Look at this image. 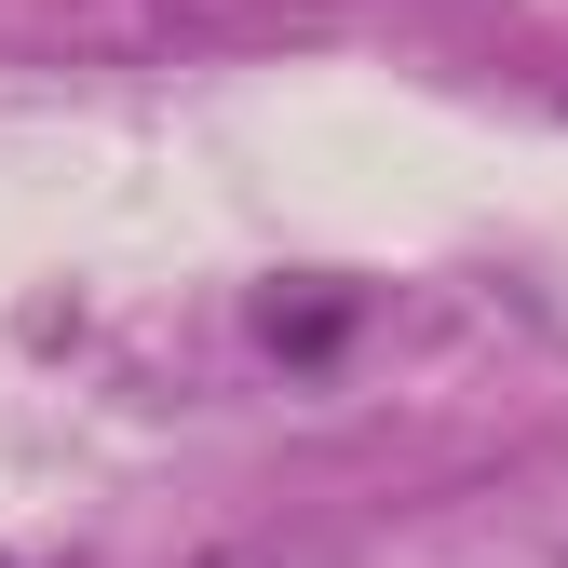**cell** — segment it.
<instances>
[{"label":"cell","mask_w":568,"mask_h":568,"mask_svg":"<svg viewBox=\"0 0 568 568\" xmlns=\"http://www.w3.org/2000/svg\"><path fill=\"white\" fill-rule=\"evenodd\" d=\"M231 568H271V555H231Z\"/></svg>","instance_id":"obj_2"},{"label":"cell","mask_w":568,"mask_h":568,"mask_svg":"<svg viewBox=\"0 0 568 568\" xmlns=\"http://www.w3.org/2000/svg\"><path fill=\"white\" fill-rule=\"evenodd\" d=\"M325 14H366V0H163V28H203V41H271V28H325Z\"/></svg>","instance_id":"obj_1"}]
</instances>
